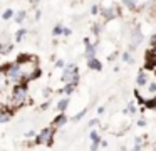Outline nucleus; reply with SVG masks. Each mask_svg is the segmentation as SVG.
I'll return each instance as SVG.
<instances>
[{
  "label": "nucleus",
  "instance_id": "nucleus-4",
  "mask_svg": "<svg viewBox=\"0 0 156 151\" xmlns=\"http://www.w3.org/2000/svg\"><path fill=\"white\" fill-rule=\"evenodd\" d=\"M54 133H55V128L54 126H47L41 131V133L34 134V143L35 144H47V146H52L54 143Z\"/></svg>",
  "mask_w": 156,
  "mask_h": 151
},
{
  "label": "nucleus",
  "instance_id": "nucleus-16",
  "mask_svg": "<svg viewBox=\"0 0 156 151\" xmlns=\"http://www.w3.org/2000/svg\"><path fill=\"white\" fill-rule=\"evenodd\" d=\"M121 59H122V62H126V64L134 62V56H133V52H129V50H126V52L121 54Z\"/></svg>",
  "mask_w": 156,
  "mask_h": 151
},
{
  "label": "nucleus",
  "instance_id": "nucleus-1",
  "mask_svg": "<svg viewBox=\"0 0 156 151\" xmlns=\"http://www.w3.org/2000/svg\"><path fill=\"white\" fill-rule=\"evenodd\" d=\"M29 99V89H27V84L25 82H19V84H14L10 89V96H9V102H7V107L10 111L20 107L22 104H25Z\"/></svg>",
  "mask_w": 156,
  "mask_h": 151
},
{
  "label": "nucleus",
  "instance_id": "nucleus-22",
  "mask_svg": "<svg viewBox=\"0 0 156 151\" xmlns=\"http://www.w3.org/2000/svg\"><path fill=\"white\" fill-rule=\"evenodd\" d=\"M143 148H144V139H143V138H134V149L136 151H141Z\"/></svg>",
  "mask_w": 156,
  "mask_h": 151
},
{
  "label": "nucleus",
  "instance_id": "nucleus-28",
  "mask_svg": "<svg viewBox=\"0 0 156 151\" xmlns=\"http://www.w3.org/2000/svg\"><path fill=\"white\" fill-rule=\"evenodd\" d=\"M96 126H99V119L96 117V119H91L87 123V128H96Z\"/></svg>",
  "mask_w": 156,
  "mask_h": 151
},
{
  "label": "nucleus",
  "instance_id": "nucleus-26",
  "mask_svg": "<svg viewBox=\"0 0 156 151\" xmlns=\"http://www.w3.org/2000/svg\"><path fill=\"white\" fill-rule=\"evenodd\" d=\"M12 15H14V10L7 9V10H4V13H2V19H4V20H10Z\"/></svg>",
  "mask_w": 156,
  "mask_h": 151
},
{
  "label": "nucleus",
  "instance_id": "nucleus-5",
  "mask_svg": "<svg viewBox=\"0 0 156 151\" xmlns=\"http://www.w3.org/2000/svg\"><path fill=\"white\" fill-rule=\"evenodd\" d=\"M129 37H131V44H129V47H128V50L129 52H134L136 50V47L139 45V44L143 42V32H141V29H139V25H134L133 27V30H131V34H129Z\"/></svg>",
  "mask_w": 156,
  "mask_h": 151
},
{
  "label": "nucleus",
  "instance_id": "nucleus-39",
  "mask_svg": "<svg viewBox=\"0 0 156 151\" xmlns=\"http://www.w3.org/2000/svg\"><path fill=\"white\" fill-rule=\"evenodd\" d=\"M116 56H118V52H112V54H111V56H109V60H112V59H114V57H116Z\"/></svg>",
  "mask_w": 156,
  "mask_h": 151
},
{
  "label": "nucleus",
  "instance_id": "nucleus-18",
  "mask_svg": "<svg viewBox=\"0 0 156 151\" xmlns=\"http://www.w3.org/2000/svg\"><path fill=\"white\" fill-rule=\"evenodd\" d=\"M12 119V111L10 109H7V111H4V113L0 114V124H4V123H9V121Z\"/></svg>",
  "mask_w": 156,
  "mask_h": 151
},
{
  "label": "nucleus",
  "instance_id": "nucleus-2",
  "mask_svg": "<svg viewBox=\"0 0 156 151\" xmlns=\"http://www.w3.org/2000/svg\"><path fill=\"white\" fill-rule=\"evenodd\" d=\"M4 69H5V76H7V82L10 84V86L22 82L20 64H19L17 60H15V62H10V64H5Z\"/></svg>",
  "mask_w": 156,
  "mask_h": 151
},
{
  "label": "nucleus",
  "instance_id": "nucleus-33",
  "mask_svg": "<svg viewBox=\"0 0 156 151\" xmlns=\"http://www.w3.org/2000/svg\"><path fill=\"white\" fill-rule=\"evenodd\" d=\"M89 148H91V151H98L99 149V143H91Z\"/></svg>",
  "mask_w": 156,
  "mask_h": 151
},
{
  "label": "nucleus",
  "instance_id": "nucleus-40",
  "mask_svg": "<svg viewBox=\"0 0 156 151\" xmlns=\"http://www.w3.org/2000/svg\"><path fill=\"white\" fill-rule=\"evenodd\" d=\"M49 94H51V89H44V96H45V97H47V96H49Z\"/></svg>",
  "mask_w": 156,
  "mask_h": 151
},
{
  "label": "nucleus",
  "instance_id": "nucleus-7",
  "mask_svg": "<svg viewBox=\"0 0 156 151\" xmlns=\"http://www.w3.org/2000/svg\"><path fill=\"white\" fill-rule=\"evenodd\" d=\"M144 59H146V69L148 70H153L154 69V47H149L148 50H146V56H144Z\"/></svg>",
  "mask_w": 156,
  "mask_h": 151
},
{
  "label": "nucleus",
  "instance_id": "nucleus-21",
  "mask_svg": "<svg viewBox=\"0 0 156 151\" xmlns=\"http://www.w3.org/2000/svg\"><path fill=\"white\" fill-rule=\"evenodd\" d=\"M122 5H124L126 9H129V10H136L138 2H136V0H122Z\"/></svg>",
  "mask_w": 156,
  "mask_h": 151
},
{
  "label": "nucleus",
  "instance_id": "nucleus-31",
  "mask_svg": "<svg viewBox=\"0 0 156 151\" xmlns=\"http://www.w3.org/2000/svg\"><path fill=\"white\" fill-rule=\"evenodd\" d=\"M154 42H156V35L153 34V35L149 37V47H154Z\"/></svg>",
  "mask_w": 156,
  "mask_h": 151
},
{
  "label": "nucleus",
  "instance_id": "nucleus-38",
  "mask_svg": "<svg viewBox=\"0 0 156 151\" xmlns=\"http://www.w3.org/2000/svg\"><path fill=\"white\" fill-rule=\"evenodd\" d=\"M41 15H42V12H41V10H35V20H39V19H41Z\"/></svg>",
  "mask_w": 156,
  "mask_h": 151
},
{
  "label": "nucleus",
  "instance_id": "nucleus-25",
  "mask_svg": "<svg viewBox=\"0 0 156 151\" xmlns=\"http://www.w3.org/2000/svg\"><path fill=\"white\" fill-rule=\"evenodd\" d=\"M86 113H87V107H86V109H82L81 113H77L76 116H72V121H74V123H77V121H81L82 117L86 116Z\"/></svg>",
  "mask_w": 156,
  "mask_h": 151
},
{
  "label": "nucleus",
  "instance_id": "nucleus-19",
  "mask_svg": "<svg viewBox=\"0 0 156 151\" xmlns=\"http://www.w3.org/2000/svg\"><path fill=\"white\" fill-rule=\"evenodd\" d=\"M14 50V45L12 44H7V42H2L0 44V54H9Z\"/></svg>",
  "mask_w": 156,
  "mask_h": 151
},
{
  "label": "nucleus",
  "instance_id": "nucleus-14",
  "mask_svg": "<svg viewBox=\"0 0 156 151\" xmlns=\"http://www.w3.org/2000/svg\"><path fill=\"white\" fill-rule=\"evenodd\" d=\"M76 86H77V84H74V82H66V86L61 89V92H64L66 96H71V94L76 91Z\"/></svg>",
  "mask_w": 156,
  "mask_h": 151
},
{
  "label": "nucleus",
  "instance_id": "nucleus-41",
  "mask_svg": "<svg viewBox=\"0 0 156 151\" xmlns=\"http://www.w3.org/2000/svg\"><path fill=\"white\" fill-rule=\"evenodd\" d=\"M39 2H41V0H32V3H34V5H37Z\"/></svg>",
  "mask_w": 156,
  "mask_h": 151
},
{
  "label": "nucleus",
  "instance_id": "nucleus-29",
  "mask_svg": "<svg viewBox=\"0 0 156 151\" xmlns=\"http://www.w3.org/2000/svg\"><path fill=\"white\" fill-rule=\"evenodd\" d=\"M71 34H72V30L69 29V27H64V25H62V35H64V37H69Z\"/></svg>",
  "mask_w": 156,
  "mask_h": 151
},
{
  "label": "nucleus",
  "instance_id": "nucleus-24",
  "mask_svg": "<svg viewBox=\"0 0 156 151\" xmlns=\"http://www.w3.org/2000/svg\"><path fill=\"white\" fill-rule=\"evenodd\" d=\"M25 34H27V29H24V27H22V29H19L17 34H15V42H20V40L25 37Z\"/></svg>",
  "mask_w": 156,
  "mask_h": 151
},
{
  "label": "nucleus",
  "instance_id": "nucleus-27",
  "mask_svg": "<svg viewBox=\"0 0 156 151\" xmlns=\"http://www.w3.org/2000/svg\"><path fill=\"white\" fill-rule=\"evenodd\" d=\"M134 114L136 113V106H134V102H133V101H131V102H129L128 104V107H126V111H124V114Z\"/></svg>",
  "mask_w": 156,
  "mask_h": 151
},
{
  "label": "nucleus",
  "instance_id": "nucleus-17",
  "mask_svg": "<svg viewBox=\"0 0 156 151\" xmlns=\"http://www.w3.org/2000/svg\"><path fill=\"white\" fill-rule=\"evenodd\" d=\"M91 32L94 34L96 37H99L102 34V23L101 22H96V23H92V27H91Z\"/></svg>",
  "mask_w": 156,
  "mask_h": 151
},
{
  "label": "nucleus",
  "instance_id": "nucleus-34",
  "mask_svg": "<svg viewBox=\"0 0 156 151\" xmlns=\"http://www.w3.org/2000/svg\"><path fill=\"white\" fill-rule=\"evenodd\" d=\"M47 107H51V101H45V102H44V104H42V106H41V109H42V111H45V109H47Z\"/></svg>",
  "mask_w": 156,
  "mask_h": 151
},
{
  "label": "nucleus",
  "instance_id": "nucleus-11",
  "mask_svg": "<svg viewBox=\"0 0 156 151\" xmlns=\"http://www.w3.org/2000/svg\"><path fill=\"white\" fill-rule=\"evenodd\" d=\"M86 45V50H84V57H86V60L87 59H91V57H96V45L92 42H89V44H84Z\"/></svg>",
  "mask_w": 156,
  "mask_h": 151
},
{
  "label": "nucleus",
  "instance_id": "nucleus-30",
  "mask_svg": "<svg viewBox=\"0 0 156 151\" xmlns=\"http://www.w3.org/2000/svg\"><path fill=\"white\" fill-rule=\"evenodd\" d=\"M99 7H101V5H98V3H94V5L91 7V13H92V15H98V13H99Z\"/></svg>",
  "mask_w": 156,
  "mask_h": 151
},
{
  "label": "nucleus",
  "instance_id": "nucleus-37",
  "mask_svg": "<svg viewBox=\"0 0 156 151\" xmlns=\"http://www.w3.org/2000/svg\"><path fill=\"white\" fill-rule=\"evenodd\" d=\"M138 126L144 128V126H146V121H144V119H139V121H138Z\"/></svg>",
  "mask_w": 156,
  "mask_h": 151
},
{
  "label": "nucleus",
  "instance_id": "nucleus-32",
  "mask_svg": "<svg viewBox=\"0 0 156 151\" xmlns=\"http://www.w3.org/2000/svg\"><path fill=\"white\" fill-rule=\"evenodd\" d=\"M34 134H35V129H29L25 133V138H34Z\"/></svg>",
  "mask_w": 156,
  "mask_h": 151
},
{
  "label": "nucleus",
  "instance_id": "nucleus-20",
  "mask_svg": "<svg viewBox=\"0 0 156 151\" xmlns=\"http://www.w3.org/2000/svg\"><path fill=\"white\" fill-rule=\"evenodd\" d=\"M89 139H91L92 143H99L102 138H101V134H99L96 129H91V131H89Z\"/></svg>",
  "mask_w": 156,
  "mask_h": 151
},
{
  "label": "nucleus",
  "instance_id": "nucleus-9",
  "mask_svg": "<svg viewBox=\"0 0 156 151\" xmlns=\"http://www.w3.org/2000/svg\"><path fill=\"white\" fill-rule=\"evenodd\" d=\"M87 67H89V70H96V72L102 70V64H101V60H98L96 57H91V59H87Z\"/></svg>",
  "mask_w": 156,
  "mask_h": 151
},
{
  "label": "nucleus",
  "instance_id": "nucleus-12",
  "mask_svg": "<svg viewBox=\"0 0 156 151\" xmlns=\"http://www.w3.org/2000/svg\"><path fill=\"white\" fill-rule=\"evenodd\" d=\"M69 97H62V99L57 101V111L59 113H66V109L69 107Z\"/></svg>",
  "mask_w": 156,
  "mask_h": 151
},
{
  "label": "nucleus",
  "instance_id": "nucleus-23",
  "mask_svg": "<svg viewBox=\"0 0 156 151\" xmlns=\"http://www.w3.org/2000/svg\"><path fill=\"white\" fill-rule=\"evenodd\" d=\"M52 35L54 37H61L62 35V22H59V23L54 25V29H52Z\"/></svg>",
  "mask_w": 156,
  "mask_h": 151
},
{
  "label": "nucleus",
  "instance_id": "nucleus-15",
  "mask_svg": "<svg viewBox=\"0 0 156 151\" xmlns=\"http://www.w3.org/2000/svg\"><path fill=\"white\" fill-rule=\"evenodd\" d=\"M12 19H14V22H15V23H22V22L25 20V12H24V10H19V12H14Z\"/></svg>",
  "mask_w": 156,
  "mask_h": 151
},
{
  "label": "nucleus",
  "instance_id": "nucleus-35",
  "mask_svg": "<svg viewBox=\"0 0 156 151\" xmlns=\"http://www.w3.org/2000/svg\"><path fill=\"white\" fill-rule=\"evenodd\" d=\"M64 66H66V62H64V60H57V62H55V67H57V69H62Z\"/></svg>",
  "mask_w": 156,
  "mask_h": 151
},
{
  "label": "nucleus",
  "instance_id": "nucleus-8",
  "mask_svg": "<svg viewBox=\"0 0 156 151\" xmlns=\"http://www.w3.org/2000/svg\"><path fill=\"white\" fill-rule=\"evenodd\" d=\"M67 121H69V117L66 116V113H61V114H57V116L54 117V121H52V126L57 129V128H62V126H64Z\"/></svg>",
  "mask_w": 156,
  "mask_h": 151
},
{
  "label": "nucleus",
  "instance_id": "nucleus-6",
  "mask_svg": "<svg viewBox=\"0 0 156 151\" xmlns=\"http://www.w3.org/2000/svg\"><path fill=\"white\" fill-rule=\"evenodd\" d=\"M99 13H101V17L106 20V22H109V20L116 19L118 9H116V7H99Z\"/></svg>",
  "mask_w": 156,
  "mask_h": 151
},
{
  "label": "nucleus",
  "instance_id": "nucleus-3",
  "mask_svg": "<svg viewBox=\"0 0 156 151\" xmlns=\"http://www.w3.org/2000/svg\"><path fill=\"white\" fill-rule=\"evenodd\" d=\"M61 79H62V82H74V84H77L79 82V69H77V66H76L74 62H71V64H66L64 67H62V76H61Z\"/></svg>",
  "mask_w": 156,
  "mask_h": 151
},
{
  "label": "nucleus",
  "instance_id": "nucleus-36",
  "mask_svg": "<svg viewBox=\"0 0 156 151\" xmlns=\"http://www.w3.org/2000/svg\"><path fill=\"white\" fill-rule=\"evenodd\" d=\"M104 111H106L104 106H99V107H98V114H104Z\"/></svg>",
  "mask_w": 156,
  "mask_h": 151
},
{
  "label": "nucleus",
  "instance_id": "nucleus-13",
  "mask_svg": "<svg viewBox=\"0 0 156 151\" xmlns=\"http://www.w3.org/2000/svg\"><path fill=\"white\" fill-rule=\"evenodd\" d=\"M5 87H9V82H7V76H5V69L2 66L0 67V91H4Z\"/></svg>",
  "mask_w": 156,
  "mask_h": 151
},
{
  "label": "nucleus",
  "instance_id": "nucleus-10",
  "mask_svg": "<svg viewBox=\"0 0 156 151\" xmlns=\"http://www.w3.org/2000/svg\"><path fill=\"white\" fill-rule=\"evenodd\" d=\"M148 72L146 70H139V74H138V77H136V84H138V87H144L146 86V82H148Z\"/></svg>",
  "mask_w": 156,
  "mask_h": 151
}]
</instances>
